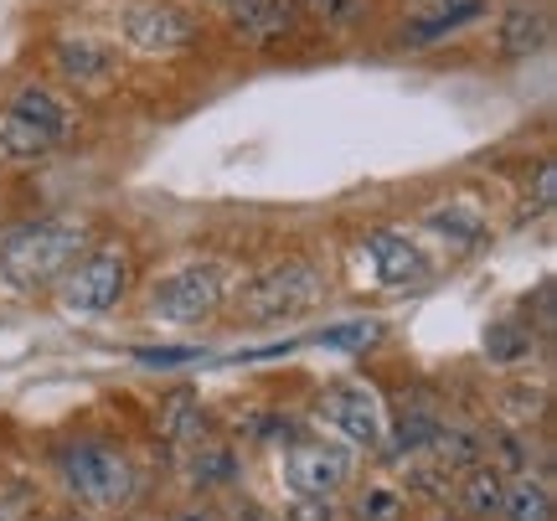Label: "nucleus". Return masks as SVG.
Listing matches in <instances>:
<instances>
[{
  "instance_id": "nucleus-7",
  "label": "nucleus",
  "mask_w": 557,
  "mask_h": 521,
  "mask_svg": "<svg viewBox=\"0 0 557 521\" xmlns=\"http://www.w3.org/2000/svg\"><path fill=\"white\" fill-rule=\"evenodd\" d=\"M351 470H357V455L341 439H295L284 449V491L295 501H331L351 485Z\"/></svg>"
},
{
  "instance_id": "nucleus-14",
  "label": "nucleus",
  "mask_w": 557,
  "mask_h": 521,
  "mask_svg": "<svg viewBox=\"0 0 557 521\" xmlns=\"http://www.w3.org/2000/svg\"><path fill=\"white\" fill-rule=\"evenodd\" d=\"M455 501L459 511L470 521H496L500 517V501H506V475H500L496 464H475V470H465L455 481Z\"/></svg>"
},
{
  "instance_id": "nucleus-12",
  "label": "nucleus",
  "mask_w": 557,
  "mask_h": 521,
  "mask_svg": "<svg viewBox=\"0 0 557 521\" xmlns=\"http://www.w3.org/2000/svg\"><path fill=\"white\" fill-rule=\"evenodd\" d=\"M52 62H58L62 78L88 88V94L109 88L114 73H120V52H114L103 37H62L58 47H52Z\"/></svg>"
},
{
  "instance_id": "nucleus-16",
  "label": "nucleus",
  "mask_w": 557,
  "mask_h": 521,
  "mask_svg": "<svg viewBox=\"0 0 557 521\" xmlns=\"http://www.w3.org/2000/svg\"><path fill=\"white\" fill-rule=\"evenodd\" d=\"M201 434V402L191 387H171L165 398L156 402V439L181 449V444H191Z\"/></svg>"
},
{
  "instance_id": "nucleus-17",
  "label": "nucleus",
  "mask_w": 557,
  "mask_h": 521,
  "mask_svg": "<svg viewBox=\"0 0 557 521\" xmlns=\"http://www.w3.org/2000/svg\"><path fill=\"white\" fill-rule=\"evenodd\" d=\"M429 227L438 238H449V248H465V253H475L480 243L491 238V222H485V212L475 201H444V207H434Z\"/></svg>"
},
{
  "instance_id": "nucleus-13",
  "label": "nucleus",
  "mask_w": 557,
  "mask_h": 521,
  "mask_svg": "<svg viewBox=\"0 0 557 521\" xmlns=\"http://www.w3.org/2000/svg\"><path fill=\"white\" fill-rule=\"evenodd\" d=\"M295 21H299V5H295V0H253V5H243L238 16H227V26H233V37L263 47V41L284 37V32H295Z\"/></svg>"
},
{
  "instance_id": "nucleus-19",
  "label": "nucleus",
  "mask_w": 557,
  "mask_h": 521,
  "mask_svg": "<svg viewBox=\"0 0 557 521\" xmlns=\"http://www.w3.org/2000/svg\"><path fill=\"white\" fill-rule=\"evenodd\" d=\"M429 460H438L449 475H465V470L485 464V439L475 429H465V423H438V439L429 449Z\"/></svg>"
},
{
  "instance_id": "nucleus-27",
  "label": "nucleus",
  "mask_w": 557,
  "mask_h": 521,
  "mask_svg": "<svg viewBox=\"0 0 557 521\" xmlns=\"http://www.w3.org/2000/svg\"><path fill=\"white\" fill-rule=\"evenodd\" d=\"M295 5H310V11L325 16L331 26H351V21L367 16V0H295Z\"/></svg>"
},
{
  "instance_id": "nucleus-26",
  "label": "nucleus",
  "mask_w": 557,
  "mask_h": 521,
  "mask_svg": "<svg viewBox=\"0 0 557 521\" xmlns=\"http://www.w3.org/2000/svg\"><path fill=\"white\" fill-rule=\"evenodd\" d=\"M485 351H491V361L511 367V361H521L532 351V331H521V325H496V331L485 336Z\"/></svg>"
},
{
  "instance_id": "nucleus-3",
  "label": "nucleus",
  "mask_w": 557,
  "mask_h": 521,
  "mask_svg": "<svg viewBox=\"0 0 557 521\" xmlns=\"http://www.w3.org/2000/svg\"><path fill=\"white\" fill-rule=\"evenodd\" d=\"M52 460H58L62 491H67L78 506H94V511H120V506L135 501L139 470H135V455H129L120 439L78 434L73 444H62Z\"/></svg>"
},
{
  "instance_id": "nucleus-30",
  "label": "nucleus",
  "mask_w": 557,
  "mask_h": 521,
  "mask_svg": "<svg viewBox=\"0 0 557 521\" xmlns=\"http://www.w3.org/2000/svg\"><path fill=\"white\" fill-rule=\"evenodd\" d=\"M139 361L145 367H181V361H197V351L191 346H160V351H139Z\"/></svg>"
},
{
  "instance_id": "nucleus-4",
  "label": "nucleus",
  "mask_w": 557,
  "mask_h": 521,
  "mask_svg": "<svg viewBox=\"0 0 557 521\" xmlns=\"http://www.w3.org/2000/svg\"><path fill=\"white\" fill-rule=\"evenodd\" d=\"M73 103L47 83H21L11 99L0 103V161L32 165L47 161L52 150L73 140Z\"/></svg>"
},
{
  "instance_id": "nucleus-21",
  "label": "nucleus",
  "mask_w": 557,
  "mask_h": 521,
  "mask_svg": "<svg viewBox=\"0 0 557 521\" xmlns=\"http://www.w3.org/2000/svg\"><path fill=\"white\" fill-rule=\"evenodd\" d=\"M455 481L459 475H449L438 460H429V455H418V460H408V470H403V496H418V501H455Z\"/></svg>"
},
{
  "instance_id": "nucleus-32",
  "label": "nucleus",
  "mask_w": 557,
  "mask_h": 521,
  "mask_svg": "<svg viewBox=\"0 0 557 521\" xmlns=\"http://www.w3.org/2000/svg\"><path fill=\"white\" fill-rule=\"evenodd\" d=\"M233 521H278L269 506H259V501H238V511H233Z\"/></svg>"
},
{
  "instance_id": "nucleus-10",
  "label": "nucleus",
  "mask_w": 557,
  "mask_h": 521,
  "mask_svg": "<svg viewBox=\"0 0 557 521\" xmlns=\"http://www.w3.org/2000/svg\"><path fill=\"white\" fill-rule=\"evenodd\" d=\"M361 253L372 263L377 284H387V289H413V284L429 280V253L403 227H372L361 238Z\"/></svg>"
},
{
  "instance_id": "nucleus-31",
  "label": "nucleus",
  "mask_w": 557,
  "mask_h": 521,
  "mask_svg": "<svg viewBox=\"0 0 557 521\" xmlns=\"http://www.w3.org/2000/svg\"><path fill=\"white\" fill-rule=\"evenodd\" d=\"M165 521H222L218 506H181V511H171Z\"/></svg>"
},
{
  "instance_id": "nucleus-1",
  "label": "nucleus",
  "mask_w": 557,
  "mask_h": 521,
  "mask_svg": "<svg viewBox=\"0 0 557 521\" xmlns=\"http://www.w3.org/2000/svg\"><path fill=\"white\" fill-rule=\"evenodd\" d=\"M325 269L315 259H278V263H263L259 274H248L243 284L227 289V305L243 325H284V321H305L310 310H320L325 300Z\"/></svg>"
},
{
  "instance_id": "nucleus-18",
  "label": "nucleus",
  "mask_w": 557,
  "mask_h": 521,
  "mask_svg": "<svg viewBox=\"0 0 557 521\" xmlns=\"http://www.w3.org/2000/svg\"><path fill=\"white\" fill-rule=\"evenodd\" d=\"M557 501L553 485L537 481V475H517L506 481V501H500V521H553Z\"/></svg>"
},
{
  "instance_id": "nucleus-33",
  "label": "nucleus",
  "mask_w": 557,
  "mask_h": 521,
  "mask_svg": "<svg viewBox=\"0 0 557 521\" xmlns=\"http://www.w3.org/2000/svg\"><path fill=\"white\" fill-rule=\"evenodd\" d=\"M212 5H218V11H227V16H238L243 5H253V0H212Z\"/></svg>"
},
{
  "instance_id": "nucleus-29",
  "label": "nucleus",
  "mask_w": 557,
  "mask_h": 521,
  "mask_svg": "<svg viewBox=\"0 0 557 521\" xmlns=\"http://www.w3.org/2000/svg\"><path fill=\"white\" fill-rule=\"evenodd\" d=\"M278 521H336V496L331 501H289Z\"/></svg>"
},
{
  "instance_id": "nucleus-24",
  "label": "nucleus",
  "mask_w": 557,
  "mask_h": 521,
  "mask_svg": "<svg viewBox=\"0 0 557 521\" xmlns=\"http://www.w3.org/2000/svg\"><path fill=\"white\" fill-rule=\"evenodd\" d=\"M382 321H346V325H331V331H320V346H331V351H372L382 342Z\"/></svg>"
},
{
  "instance_id": "nucleus-6",
  "label": "nucleus",
  "mask_w": 557,
  "mask_h": 521,
  "mask_svg": "<svg viewBox=\"0 0 557 521\" xmlns=\"http://www.w3.org/2000/svg\"><path fill=\"white\" fill-rule=\"evenodd\" d=\"M227 289L233 284L222 274V263H212V259L181 263L165 280L150 284V315H160V321H171V325H201L227 305Z\"/></svg>"
},
{
  "instance_id": "nucleus-5",
  "label": "nucleus",
  "mask_w": 557,
  "mask_h": 521,
  "mask_svg": "<svg viewBox=\"0 0 557 521\" xmlns=\"http://www.w3.org/2000/svg\"><path fill=\"white\" fill-rule=\"evenodd\" d=\"M135 284V259L124 243H99L88 248L67 274H62V305L67 315H109Z\"/></svg>"
},
{
  "instance_id": "nucleus-8",
  "label": "nucleus",
  "mask_w": 557,
  "mask_h": 521,
  "mask_svg": "<svg viewBox=\"0 0 557 521\" xmlns=\"http://www.w3.org/2000/svg\"><path fill=\"white\" fill-rule=\"evenodd\" d=\"M120 26L124 41L145 58H176V52H191L201 41V21L186 5H171V0H135Z\"/></svg>"
},
{
  "instance_id": "nucleus-23",
  "label": "nucleus",
  "mask_w": 557,
  "mask_h": 521,
  "mask_svg": "<svg viewBox=\"0 0 557 521\" xmlns=\"http://www.w3.org/2000/svg\"><path fill=\"white\" fill-rule=\"evenodd\" d=\"M191 481H197L201 491L233 485V481H238V455H233V449H222V444H207V449H197V460H191Z\"/></svg>"
},
{
  "instance_id": "nucleus-35",
  "label": "nucleus",
  "mask_w": 557,
  "mask_h": 521,
  "mask_svg": "<svg viewBox=\"0 0 557 521\" xmlns=\"http://www.w3.org/2000/svg\"><path fill=\"white\" fill-rule=\"evenodd\" d=\"M434 521H455V517H434Z\"/></svg>"
},
{
  "instance_id": "nucleus-28",
  "label": "nucleus",
  "mask_w": 557,
  "mask_h": 521,
  "mask_svg": "<svg viewBox=\"0 0 557 521\" xmlns=\"http://www.w3.org/2000/svg\"><path fill=\"white\" fill-rule=\"evenodd\" d=\"M491 444L506 455V464H511L517 475H532V470H527V464H532V455H527L532 444H527V434H521V429H496V439H491Z\"/></svg>"
},
{
  "instance_id": "nucleus-22",
  "label": "nucleus",
  "mask_w": 557,
  "mask_h": 521,
  "mask_svg": "<svg viewBox=\"0 0 557 521\" xmlns=\"http://www.w3.org/2000/svg\"><path fill=\"white\" fill-rule=\"evenodd\" d=\"M496 408H500V419L511 423V429H532V423L547 413V393L532 387V382H517V387H500L496 393Z\"/></svg>"
},
{
  "instance_id": "nucleus-2",
  "label": "nucleus",
  "mask_w": 557,
  "mask_h": 521,
  "mask_svg": "<svg viewBox=\"0 0 557 521\" xmlns=\"http://www.w3.org/2000/svg\"><path fill=\"white\" fill-rule=\"evenodd\" d=\"M88 227L78 218H37L0 243V284L16 295H41L83 259Z\"/></svg>"
},
{
  "instance_id": "nucleus-9",
  "label": "nucleus",
  "mask_w": 557,
  "mask_h": 521,
  "mask_svg": "<svg viewBox=\"0 0 557 521\" xmlns=\"http://www.w3.org/2000/svg\"><path fill=\"white\" fill-rule=\"evenodd\" d=\"M315 408H320V419L336 429V439L346 449H382L387 408H382L377 387H367V382H331Z\"/></svg>"
},
{
  "instance_id": "nucleus-34",
  "label": "nucleus",
  "mask_w": 557,
  "mask_h": 521,
  "mask_svg": "<svg viewBox=\"0 0 557 521\" xmlns=\"http://www.w3.org/2000/svg\"><path fill=\"white\" fill-rule=\"evenodd\" d=\"M52 521H94V517H83V511H58Z\"/></svg>"
},
{
  "instance_id": "nucleus-25",
  "label": "nucleus",
  "mask_w": 557,
  "mask_h": 521,
  "mask_svg": "<svg viewBox=\"0 0 557 521\" xmlns=\"http://www.w3.org/2000/svg\"><path fill=\"white\" fill-rule=\"evenodd\" d=\"M408 511V496L393 491V485H372V491H361L357 496V517L361 521H403Z\"/></svg>"
},
{
  "instance_id": "nucleus-20",
  "label": "nucleus",
  "mask_w": 557,
  "mask_h": 521,
  "mask_svg": "<svg viewBox=\"0 0 557 521\" xmlns=\"http://www.w3.org/2000/svg\"><path fill=\"white\" fill-rule=\"evenodd\" d=\"M438 423L434 413H398V423L382 434V444H387V455L393 460H418V455H429L438 439Z\"/></svg>"
},
{
  "instance_id": "nucleus-15",
  "label": "nucleus",
  "mask_w": 557,
  "mask_h": 521,
  "mask_svg": "<svg viewBox=\"0 0 557 521\" xmlns=\"http://www.w3.org/2000/svg\"><path fill=\"white\" fill-rule=\"evenodd\" d=\"M553 41V16L542 5H511L500 16V52L506 58H532Z\"/></svg>"
},
{
  "instance_id": "nucleus-11",
  "label": "nucleus",
  "mask_w": 557,
  "mask_h": 521,
  "mask_svg": "<svg viewBox=\"0 0 557 521\" xmlns=\"http://www.w3.org/2000/svg\"><path fill=\"white\" fill-rule=\"evenodd\" d=\"M491 0H413L408 21H403V47H434V41L455 37L459 26L485 16Z\"/></svg>"
}]
</instances>
